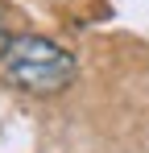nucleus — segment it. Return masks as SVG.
<instances>
[{"mask_svg": "<svg viewBox=\"0 0 149 153\" xmlns=\"http://www.w3.org/2000/svg\"><path fill=\"white\" fill-rule=\"evenodd\" d=\"M0 62H4V79L29 95H54L74 79V58L50 37H13Z\"/></svg>", "mask_w": 149, "mask_h": 153, "instance_id": "nucleus-1", "label": "nucleus"}, {"mask_svg": "<svg viewBox=\"0 0 149 153\" xmlns=\"http://www.w3.org/2000/svg\"><path fill=\"white\" fill-rule=\"evenodd\" d=\"M8 50V29H4V21H0V54Z\"/></svg>", "mask_w": 149, "mask_h": 153, "instance_id": "nucleus-2", "label": "nucleus"}]
</instances>
